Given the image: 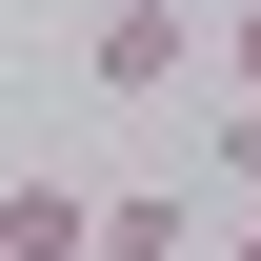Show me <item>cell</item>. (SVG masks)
Returning a JSON list of instances; mask_svg holds the SVG:
<instances>
[{"label":"cell","instance_id":"1","mask_svg":"<svg viewBox=\"0 0 261 261\" xmlns=\"http://www.w3.org/2000/svg\"><path fill=\"white\" fill-rule=\"evenodd\" d=\"M81 81L100 100H181L201 81V20H181V0H100V20H81Z\"/></svg>","mask_w":261,"mask_h":261},{"label":"cell","instance_id":"2","mask_svg":"<svg viewBox=\"0 0 261 261\" xmlns=\"http://www.w3.org/2000/svg\"><path fill=\"white\" fill-rule=\"evenodd\" d=\"M81 261H201V201H181V181H121V201H81Z\"/></svg>","mask_w":261,"mask_h":261},{"label":"cell","instance_id":"3","mask_svg":"<svg viewBox=\"0 0 261 261\" xmlns=\"http://www.w3.org/2000/svg\"><path fill=\"white\" fill-rule=\"evenodd\" d=\"M0 261H81V181H20L0 201Z\"/></svg>","mask_w":261,"mask_h":261},{"label":"cell","instance_id":"4","mask_svg":"<svg viewBox=\"0 0 261 261\" xmlns=\"http://www.w3.org/2000/svg\"><path fill=\"white\" fill-rule=\"evenodd\" d=\"M201 161H221V201H261V100H221V121H201Z\"/></svg>","mask_w":261,"mask_h":261},{"label":"cell","instance_id":"5","mask_svg":"<svg viewBox=\"0 0 261 261\" xmlns=\"http://www.w3.org/2000/svg\"><path fill=\"white\" fill-rule=\"evenodd\" d=\"M201 61H221V100H261V0H241L221 40H201Z\"/></svg>","mask_w":261,"mask_h":261},{"label":"cell","instance_id":"6","mask_svg":"<svg viewBox=\"0 0 261 261\" xmlns=\"http://www.w3.org/2000/svg\"><path fill=\"white\" fill-rule=\"evenodd\" d=\"M201 261H261V201H221V221H201Z\"/></svg>","mask_w":261,"mask_h":261}]
</instances>
